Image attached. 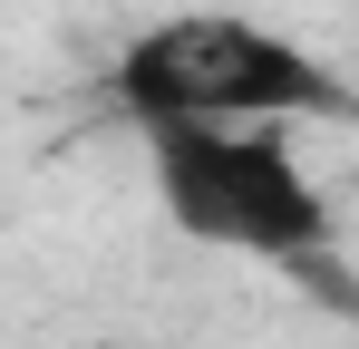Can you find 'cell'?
Wrapping results in <instances>:
<instances>
[{"instance_id":"1","label":"cell","mask_w":359,"mask_h":349,"mask_svg":"<svg viewBox=\"0 0 359 349\" xmlns=\"http://www.w3.org/2000/svg\"><path fill=\"white\" fill-rule=\"evenodd\" d=\"M117 107L136 126H292V116L359 126V88L243 10H175L117 58Z\"/></svg>"},{"instance_id":"2","label":"cell","mask_w":359,"mask_h":349,"mask_svg":"<svg viewBox=\"0 0 359 349\" xmlns=\"http://www.w3.org/2000/svg\"><path fill=\"white\" fill-rule=\"evenodd\" d=\"M146 165L165 224L214 252H252L282 272H320L340 252L330 204L282 126H146Z\"/></svg>"}]
</instances>
